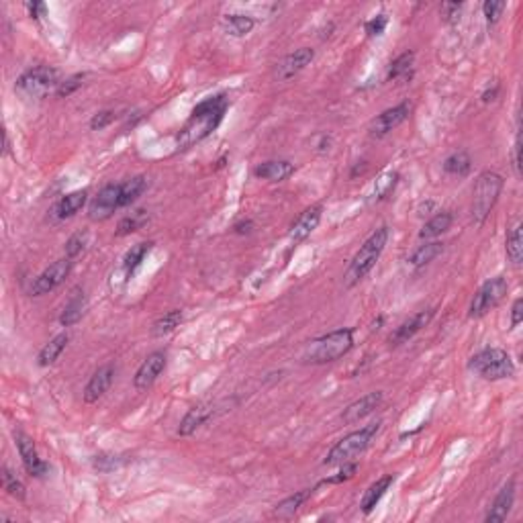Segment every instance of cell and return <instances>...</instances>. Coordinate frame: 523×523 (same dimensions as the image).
<instances>
[{
  "label": "cell",
  "instance_id": "cell-27",
  "mask_svg": "<svg viewBox=\"0 0 523 523\" xmlns=\"http://www.w3.org/2000/svg\"><path fill=\"white\" fill-rule=\"evenodd\" d=\"M148 188V180L145 176H133L127 182L121 184V196H119V205L121 207H129L133 205Z\"/></svg>",
  "mask_w": 523,
  "mask_h": 523
},
{
  "label": "cell",
  "instance_id": "cell-37",
  "mask_svg": "<svg viewBox=\"0 0 523 523\" xmlns=\"http://www.w3.org/2000/svg\"><path fill=\"white\" fill-rule=\"evenodd\" d=\"M127 462V456H119V454H99L92 458V468L99 472H113L121 468Z\"/></svg>",
  "mask_w": 523,
  "mask_h": 523
},
{
  "label": "cell",
  "instance_id": "cell-25",
  "mask_svg": "<svg viewBox=\"0 0 523 523\" xmlns=\"http://www.w3.org/2000/svg\"><path fill=\"white\" fill-rule=\"evenodd\" d=\"M84 309H86V296H84V292L76 290V294L66 303L64 311L59 315V323H62L64 327L76 325L80 319H82V315H84Z\"/></svg>",
  "mask_w": 523,
  "mask_h": 523
},
{
  "label": "cell",
  "instance_id": "cell-18",
  "mask_svg": "<svg viewBox=\"0 0 523 523\" xmlns=\"http://www.w3.org/2000/svg\"><path fill=\"white\" fill-rule=\"evenodd\" d=\"M113 378H115V368L110 364L106 366H101L88 380L86 389H84V401L86 403H96L103 394H105L110 385H113Z\"/></svg>",
  "mask_w": 523,
  "mask_h": 523
},
{
  "label": "cell",
  "instance_id": "cell-21",
  "mask_svg": "<svg viewBox=\"0 0 523 523\" xmlns=\"http://www.w3.org/2000/svg\"><path fill=\"white\" fill-rule=\"evenodd\" d=\"M292 172H294V164H290L288 159H272V162H264L260 166H256L254 176L262 180H270V182H280V180H287Z\"/></svg>",
  "mask_w": 523,
  "mask_h": 523
},
{
  "label": "cell",
  "instance_id": "cell-31",
  "mask_svg": "<svg viewBox=\"0 0 523 523\" xmlns=\"http://www.w3.org/2000/svg\"><path fill=\"white\" fill-rule=\"evenodd\" d=\"M223 25H225V31H227L229 35H234V37H243V35H248V33L254 29L256 21H254L250 15H225Z\"/></svg>",
  "mask_w": 523,
  "mask_h": 523
},
{
  "label": "cell",
  "instance_id": "cell-7",
  "mask_svg": "<svg viewBox=\"0 0 523 523\" xmlns=\"http://www.w3.org/2000/svg\"><path fill=\"white\" fill-rule=\"evenodd\" d=\"M57 86H59L57 70H53L50 66H35L17 80L15 88L17 92H21L23 96H29V99H43Z\"/></svg>",
  "mask_w": 523,
  "mask_h": 523
},
{
  "label": "cell",
  "instance_id": "cell-32",
  "mask_svg": "<svg viewBox=\"0 0 523 523\" xmlns=\"http://www.w3.org/2000/svg\"><path fill=\"white\" fill-rule=\"evenodd\" d=\"M413 62H415V53L413 52H405L401 53L389 68V74H387V80L392 82V80H401V78H411V70H413Z\"/></svg>",
  "mask_w": 523,
  "mask_h": 523
},
{
  "label": "cell",
  "instance_id": "cell-41",
  "mask_svg": "<svg viewBox=\"0 0 523 523\" xmlns=\"http://www.w3.org/2000/svg\"><path fill=\"white\" fill-rule=\"evenodd\" d=\"M507 8V2H503V0H487L485 4H482V13H485V17H487V21L491 23V25H495L499 19L503 17V10Z\"/></svg>",
  "mask_w": 523,
  "mask_h": 523
},
{
  "label": "cell",
  "instance_id": "cell-6",
  "mask_svg": "<svg viewBox=\"0 0 523 523\" xmlns=\"http://www.w3.org/2000/svg\"><path fill=\"white\" fill-rule=\"evenodd\" d=\"M503 190V176L497 172H482L472 190V221L476 225H482L491 210L495 209L499 196Z\"/></svg>",
  "mask_w": 523,
  "mask_h": 523
},
{
  "label": "cell",
  "instance_id": "cell-15",
  "mask_svg": "<svg viewBox=\"0 0 523 523\" xmlns=\"http://www.w3.org/2000/svg\"><path fill=\"white\" fill-rule=\"evenodd\" d=\"M515 503V478H511L509 482H505L497 493V497L493 501L485 522L487 523H501L505 522L511 513V507Z\"/></svg>",
  "mask_w": 523,
  "mask_h": 523
},
{
  "label": "cell",
  "instance_id": "cell-51",
  "mask_svg": "<svg viewBox=\"0 0 523 523\" xmlns=\"http://www.w3.org/2000/svg\"><path fill=\"white\" fill-rule=\"evenodd\" d=\"M382 321H385V317L380 315V317L372 323V331H378V329H380V325H382Z\"/></svg>",
  "mask_w": 523,
  "mask_h": 523
},
{
  "label": "cell",
  "instance_id": "cell-30",
  "mask_svg": "<svg viewBox=\"0 0 523 523\" xmlns=\"http://www.w3.org/2000/svg\"><path fill=\"white\" fill-rule=\"evenodd\" d=\"M184 315L180 309H174V311H168L164 317H159L156 323L152 325V336L154 338H164L168 334H172L180 323H182Z\"/></svg>",
  "mask_w": 523,
  "mask_h": 523
},
{
  "label": "cell",
  "instance_id": "cell-28",
  "mask_svg": "<svg viewBox=\"0 0 523 523\" xmlns=\"http://www.w3.org/2000/svg\"><path fill=\"white\" fill-rule=\"evenodd\" d=\"M452 215L450 213H438L436 217H431L419 231V239H434V237H440L442 234H445L452 225Z\"/></svg>",
  "mask_w": 523,
  "mask_h": 523
},
{
  "label": "cell",
  "instance_id": "cell-44",
  "mask_svg": "<svg viewBox=\"0 0 523 523\" xmlns=\"http://www.w3.org/2000/svg\"><path fill=\"white\" fill-rule=\"evenodd\" d=\"M387 25H389V17H387V15H376L374 19H370L366 23L368 37H378V35H382Z\"/></svg>",
  "mask_w": 523,
  "mask_h": 523
},
{
  "label": "cell",
  "instance_id": "cell-9",
  "mask_svg": "<svg viewBox=\"0 0 523 523\" xmlns=\"http://www.w3.org/2000/svg\"><path fill=\"white\" fill-rule=\"evenodd\" d=\"M70 270H72V260L70 258H64V260L53 262L50 268H45L31 285V294L33 296H43V294H50L52 290L59 287L68 276H70Z\"/></svg>",
  "mask_w": 523,
  "mask_h": 523
},
{
  "label": "cell",
  "instance_id": "cell-8",
  "mask_svg": "<svg viewBox=\"0 0 523 523\" xmlns=\"http://www.w3.org/2000/svg\"><path fill=\"white\" fill-rule=\"evenodd\" d=\"M507 290H509V282L505 276H495V278L487 280L476 290L471 303V309H468V317L480 319V317L491 313L493 309H497L503 303V299L507 296Z\"/></svg>",
  "mask_w": 523,
  "mask_h": 523
},
{
  "label": "cell",
  "instance_id": "cell-3",
  "mask_svg": "<svg viewBox=\"0 0 523 523\" xmlns=\"http://www.w3.org/2000/svg\"><path fill=\"white\" fill-rule=\"evenodd\" d=\"M387 241H389V227L387 225H382V227H378L376 231L370 234V237L356 252L354 260L350 262V268H348V272L343 276L345 287H356L362 278H366L368 272L376 266V262L380 260V256H382V252L387 248Z\"/></svg>",
  "mask_w": 523,
  "mask_h": 523
},
{
  "label": "cell",
  "instance_id": "cell-5",
  "mask_svg": "<svg viewBox=\"0 0 523 523\" xmlns=\"http://www.w3.org/2000/svg\"><path fill=\"white\" fill-rule=\"evenodd\" d=\"M468 368L485 380H505L515 374L513 358L501 348H485L468 360Z\"/></svg>",
  "mask_w": 523,
  "mask_h": 523
},
{
  "label": "cell",
  "instance_id": "cell-23",
  "mask_svg": "<svg viewBox=\"0 0 523 523\" xmlns=\"http://www.w3.org/2000/svg\"><path fill=\"white\" fill-rule=\"evenodd\" d=\"M392 482H394V476H392V474H385L382 478H378L376 482L370 485V489L364 493L362 503H360V507H362V511H364L366 515L368 513H372V509L380 503V499L387 495V491L391 489Z\"/></svg>",
  "mask_w": 523,
  "mask_h": 523
},
{
  "label": "cell",
  "instance_id": "cell-48",
  "mask_svg": "<svg viewBox=\"0 0 523 523\" xmlns=\"http://www.w3.org/2000/svg\"><path fill=\"white\" fill-rule=\"evenodd\" d=\"M523 321V299H517L511 307V329Z\"/></svg>",
  "mask_w": 523,
  "mask_h": 523
},
{
  "label": "cell",
  "instance_id": "cell-24",
  "mask_svg": "<svg viewBox=\"0 0 523 523\" xmlns=\"http://www.w3.org/2000/svg\"><path fill=\"white\" fill-rule=\"evenodd\" d=\"M152 248H154V241H141V243L133 245L129 252L125 254V258H123V272H125L127 278H131L137 272V268L148 258V254L152 252Z\"/></svg>",
  "mask_w": 523,
  "mask_h": 523
},
{
  "label": "cell",
  "instance_id": "cell-33",
  "mask_svg": "<svg viewBox=\"0 0 523 523\" xmlns=\"http://www.w3.org/2000/svg\"><path fill=\"white\" fill-rule=\"evenodd\" d=\"M471 168L472 159L466 152H456V154L445 157L444 162L445 174H452V176H466L471 172Z\"/></svg>",
  "mask_w": 523,
  "mask_h": 523
},
{
  "label": "cell",
  "instance_id": "cell-11",
  "mask_svg": "<svg viewBox=\"0 0 523 523\" xmlns=\"http://www.w3.org/2000/svg\"><path fill=\"white\" fill-rule=\"evenodd\" d=\"M15 444H17V450H19V456L23 460V466H25L27 474L35 476V478H41L43 474H48L50 466L45 460L39 458L37 454V447L33 444V440L23 434V431H15Z\"/></svg>",
  "mask_w": 523,
  "mask_h": 523
},
{
  "label": "cell",
  "instance_id": "cell-19",
  "mask_svg": "<svg viewBox=\"0 0 523 523\" xmlns=\"http://www.w3.org/2000/svg\"><path fill=\"white\" fill-rule=\"evenodd\" d=\"M315 52L311 48H301L294 53L287 55L282 59V64L278 66V78L280 80H288L292 76H296L301 70H305L311 62H313Z\"/></svg>",
  "mask_w": 523,
  "mask_h": 523
},
{
  "label": "cell",
  "instance_id": "cell-20",
  "mask_svg": "<svg viewBox=\"0 0 523 523\" xmlns=\"http://www.w3.org/2000/svg\"><path fill=\"white\" fill-rule=\"evenodd\" d=\"M210 415H213V407L207 405V403H199V405L190 407L188 413L180 421V425H178V436H182V438L192 436L199 427H203L209 421Z\"/></svg>",
  "mask_w": 523,
  "mask_h": 523
},
{
  "label": "cell",
  "instance_id": "cell-26",
  "mask_svg": "<svg viewBox=\"0 0 523 523\" xmlns=\"http://www.w3.org/2000/svg\"><path fill=\"white\" fill-rule=\"evenodd\" d=\"M68 334H59V336H55L50 343H45L43 348H41V352H39V356H37V362H39V366H52L53 362L62 356V352L66 350V345H68Z\"/></svg>",
  "mask_w": 523,
  "mask_h": 523
},
{
  "label": "cell",
  "instance_id": "cell-36",
  "mask_svg": "<svg viewBox=\"0 0 523 523\" xmlns=\"http://www.w3.org/2000/svg\"><path fill=\"white\" fill-rule=\"evenodd\" d=\"M505 250H507V258L513 262L515 266H520L523 262V227L517 225L511 229V234L507 236V243H505Z\"/></svg>",
  "mask_w": 523,
  "mask_h": 523
},
{
  "label": "cell",
  "instance_id": "cell-38",
  "mask_svg": "<svg viewBox=\"0 0 523 523\" xmlns=\"http://www.w3.org/2000/svg\"><path fill=\"white\" fill-rule=\"evenodd\" d=\"M2 487H4V491H6L10 497L19 499V501H23V499L27 497L25 485H23L13 472L8 471L6 466H2Z\"/></svg>",
  "mask_w": 523,
  "mask_h": 523
},
{
  "label": "cell",
  "instance_id": "cell-1",
  "mask_svg": "<svg viewBox=\"0 0 523 523\" xmlns=\"http://www.w3.org/2000/svg\"><path fill=\"white\" fill-rule=\"evenodd\" d=\"M227 106H229V99L223 92L215 94V96H210V99L194 106L190 119L184 123V127L176 135L178 150H188L194 143L209 137L210 133L221 125V121L227 113Z\"/></svg>",
  "mask_w": 523,
  "mask_h": 523
},
{
  "label": "cell",
  "instance_id": "cell-40",
  "mask_svg": "<svg viewBox=\"0 0 523 523\" xmlns=\"http://www.w3.org/2000/svg\"><path fill=\"white\" fill-rule=\"evenodd\" d=\"M396 178H399L396 172H387V174H382V176L376 180V186H374L376 196H378V199H387L392 190H394V186H396Z\"/></svg>",
  "mask_w": 523,
  "mask_h": 523
},
{
  "label": "cell",
  "instance_id": "cell-14",
  "mask_svg": "<svg viewBox=\"0 0 523 523\" xmlns=\"http://www.w3.org/2000/svg\"><path fill=\"white\" fill-rule=\"evenodd\" d=\"M164 368H166V354L164 352H152L141 362V366L137 368L135 378H133V387L137 391H148L156 382L157 376L164 372Z\"/></svg>",
  "mask_w": 523,
  "mask_h": 523
},
{
  "label": "cell",
  "instance_id": "cell-16",
  "mask_svg": "<svg viewBox=\"0 0 523 523\" xmlns=\"http://www.w3.org/2000/svg\"><path fill=\"white\" fill-rule=\"evenodd\" d=\"M434 315H436V309H423V311H419L413 317H409L407 321H403L391 336L392 345H401V343L409 341L411 338H415L425 325H429V321L434 319Z\"/></svg>",
  "mask_w": 523,
  "mask_h": 523
},
{
  "label": "cell",
  "instance_id": "cell-47",
  "mask_svg": "<svg viewBox=\"0 0 523 523\" xmlns=\"http://www.w3.org/2000/svg\"><path fill=\"white\" fill-rule=\"evenodd\" d=\"M513 166L517 176H522V135L517 133L515 137V145H513Z\"/></svg>",
  "mask_w": 523,
  "mask_h": 523
},
{
  "label": "cell",
  "instance_id": "cell-39",
  "mask_svg": "<svg viewBox=\"0 0 523 523\" xmlns=\"http://www.w3.org/2000/svg\"><path fill=\"white\" fill-rule=\"evenodd\" d=\"M82 82H84V74H74V76L66 78L64 82H59V86L55 88V94L59 99H68V96H72L78 90L80 86H82Z\"/></svg>",
  "mask_w": 523,
  "mask_h": 523
},
{
  "label": "cell",
  "instance_id": "cell-29",
  "mask_svg": "<svg viewBox=\"0 0 523 523\" xmlns=\"http://www.w3.org/2000/svg\"><path fill=\"white\" fill-rule=\"evenodd\" d=\"M442 250H444V243H440V241L423 243V245H419L417 250L409 256V264L415 266V268H421V266L436 260L442 254Z\"/></svg>",
  "mask_w": 523,
  "mask_h": 523
},
{
  "label": "cell",
  "instance_id": "cell-22",
  "mask_svg": "<svg viewBox=\"0 0 523 523\" xmlns=\"http://www.w3.org/2000/svg\"><path fill=\"white\" fill-rule=\"evenodd\" d=\"M86 201H88L86 190H74V192H70V194H66V196H62L57 201V205L53 207V215L57 219H70L86 205Z\"/></svg>",
  "mask_w": 523,
  "mask_h": 523
},
{
  "label": "cell",
  "instance_id": "cell-4",
  "mask_svg": "<svg viewBox=\"0 0 523 523\" xmlns=\"http://www.w3.org/2000/svg\"><path fill=\"white\" fill-rule=\"evenodd\" d=\"M380 425L382 423L376 421V423H370L366 427H362L358 431H352L350 436L341 438L340 442L329 450L323 464L325 466H341L345 462H354L358 456H362L366 452L368 445L372 444V440L380 431Z\"/></svg>",
  "mask_w": 523,
  "mask_h": 523
},
{
  "label": "cell",
  "instance_id": "cell-42",
  "mask_svg": "<svg viewBox=\"0 0 523 523\" xmlns=\"http://www.w3.org/2000/svg\"><path fill=\"white\" fill-rule=\"evenodd\" d=\"M343 468H341L336 476H329V478H325L321 485H338V482H343V480H350L356 471H358V464L356 462H345V464H341Z\"/></svg>",
  "mask_w": 523,
  "mask_h": 523
},
{
  "label": "cell",
  "instance_id": "cell-12",
  "mask_svg": "<svg viewBox=\"0 0 523 523\" xmlns=\"http://www.w3.org/2000/svg\"><path fill=\"white\" fill-rule=\"evenodd\" d=\"M409 113H411V106L407 105V103H401V105L392 106V108H387L385 113H380L370 123V135L372 137H385V135H389L391 131H394L401 123H405L409 119Z\"/></svg>",
  "mask_w": 523,
  "mask_h": 523
},
{
  "label": "cell",
  "instance_id": "cell-46",
  "mask_svg": "<svg viewBox=\"0 0 523 523\" xmlns=\"http://www.w3.org/2000/svg\"><path fill=\"white\" fill-rule=\"evenodd\" d=\"M113 119H115V113H113V110H101V113H96V115L90 119V129H105V127H108V125L113 123Z\"/></svg>",
  "mask_w": 523,
  "mask_h": 523
},
{
  "label": "cell",
  "instance_id": "cell-17",
  "mask_svg": "<svg viewBox=\"0 0 523 523\" xmlns=\"http://www.w3.org/2000/svg\"><path fill=\"white\" fill-rule=\"evenodd\" d=\"M321 213H323L321 205H313V207L303 210V213L296 217V221L290 225V234H288L290 239H292L294 243L305 241V239L317 229V225H319V221H321Z\"/></svg>",
  "mask_w": 523,
  "mask_h": 523
},
{
  "label": "cell",
  "instance_id": "cell-2",
  "mask_svg": "<svg viewBox=\"0 0 523 523\" xmlns=\"http://www.w3.org/2000/svg\"><path fill=\"white\" fill-rule=\"evenodd\" d=\"M354 348V329L341 327L331 334H325L317 340L309 341L303 352L305 364H329L343 358Z\"/></svg>",
  "mask_w": 523,
  "mask_h": 523
},
{
  "label": "cell",
  "instance_id": "cell-43",
  "mask_svg": "<svg viewBox=\"0 0 523 523\" xmlns=\"http://www.w3.org/2000/svg\"><path fill=\"white\" fill-rule=\"evenodd\" d=\"M86 245V234H74L66 241V258H76Z\"/></svg>",
  "mask_w": 523,
  "mask_h": 523
},
{
  "label": "cell",
  "instance_id": "cell-35",
  "mask_svg": "<svg viewBox=\"0 0 523 523\" xmlns=\"http://www.w3.org/2000/svg\"><path fill=\"white\" fill-rule=\"evenodd\" d=\"M311 495V491H301V493H296V495H290L285 501H280L278 505H276V509H274V515L276 517H282V520H288V517H292L296 511H299V507L309 499Z\"/></svg>",
  "mask_w": 523,
  "mask_h": 523
},
{
  "label": "cell",
  "instance_id": "cell-10",
  "mask_svg": "<svg viewBox=\"0 0 523 523\" xmlns=\"http://www.w3.org/2000/svg\"><path fill=\"white\" fill-rule=\"evenodd\" d=\"M121 196V184H106L105 188L94 196V201L88 207V217L90 221H106L115 215V210L121 209L119 205Z\"/></svg>",
  "mask_w": 523,
  "mask_h": 523
},
{
  "label": "cell",
  "instance_id": "cell-49",
  "mask_svg": "<svg viewBox=\"0 0 523 523\" xmlns=\"http://www.w3.org/2000/svg\"><path fill=\"white\" fill-rule=\"evenodd\" d=\"M27 8H29L31 19H35V21H39V19L45 15V4H43V2H29Z\"/></svg>",
  "mask_w": 523,
  "mask_h": 523
},
{
  "label": "cell",
  "instance_id": "cell-34",
  "mask_svg": "<svg viewBox=\"0 0 523 523\" xmlns=\"http://www.w3.org/2000/svg\"><path fill=\"white\" fill-rule=\"evenodd\" d=\"M150 221V217H148V213L145 210H137V213H133V215H127V217H123L121 221H119V225H117V237H125L131 236V234H135V231H139L145 223Z\"/></svg>",
  "mask_w": 523,
  "mask_h": 523
},
{
  "label": "cell",
  "instance_id": "cell-50",
  "mask_svg": "<svg viewBox=\"0 0 523 523\" xmlns=\"http://www.w3.org/2000/svg\"><path fill=\"white\" fill-rule=\"evenodd\" d=\"M499 90H501V86H499V84H495V86H493V88H489V90H485V92H482V103H493V101L497 99Z\"/></svg>",
  "mask_w": 523,
  "mask_h": 523
},
{
  "label": "cell",
  "instance_id": "cell-45",
  "mask_svg": "<svg viewBox=\"0 0 523 523\" xmlns=\"http://www.w3.org/2000/svg\"><path fill=\"white\" fill-rule=\"evenodd\" d=\"M442 19H444L445 23H450V25H454L458 19H460V13H462V4L460 2H444L442 4Z\"/></svg>",
  "mask_w": 523,
  "mask_h": 523
},
{
  "label": "cell",
  "instance_id": "cell-13",
  "mask_svg": "<svg viewBox=\"0 0 523 523\" xmlns=\"http://www.w3.org/2000/svg\"><path fill=\"white\" fill-rule=\"evenodd\" d=\"M382 401H385V394L380 391L368 392L362 399L354 401L352 405H348V407L343 409L341 421H343L345 425H354V423H358V421L366 419L368 415H372V413L382 405Z\"/></svg>",
  "mask_w": 523,
  "mask_h": 523
}]
</instances>
